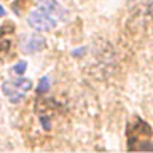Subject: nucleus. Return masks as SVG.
<instances>
[{
    "label": "nucleus",
    "mask_w": 153,
    "mask_h": 153,
    "mask_svg": "<svg viewBox=\"0 0 153 153\" xmlns=\"http://www.w3.org/2000/svg\"><path fill=\"white\" fill-rule=\"evenodd\" d=\"M65 18V10L56 0H40L37 7L30 11L27 21L35 30L48 32L53 30Z\"/></svg>",
    "instance_id": "f257e3e1"
},
{
    "label": "nucleus",
    "mask_w": 153,
    "mask_h": 153,
    "mask_svg": "<svg viewBox=\"0 0 153 153\" xmlns=\"http://www.w3.org/2000/svg\"><path fill=\"white\" fill-rule=\"evenodd\" d=\"M21 48H22V53H26V54H32V53L42 51L45 48V38L40 35L24 37L21 40Z\"/></svg>",
    "instance_id": "f03ea898"
},
{
    "label": "nucleus",
    "mask_w": 153,
    "mask_h": 153,
    "mask_svg": "<svg viewBox=\"0 0 153 153\" xmlns=\"http://www.w3.org/2000/svg\"><path fill=\"white\" fill-rule=\"evenodd\" d=\"M13 83L16 85V88L21 91V93H27L29 89H32V81L22 78V76H18V78H14Z\"/></svg>",
    "instance_id": "7ed1b4c3"
},
{
    "label": "nucleus",
    "mask_w": 153,
    "mask_h": 153,
    "mask_svg": "<svg viewBox=\"0 0 153 153\" xmlns=\"http://www.w3.org/2000/svg\"><path fill=\"white\" fill-rule=\"evenodd\" d=\"M2 93L5 96H8V97H11V96L19 93V89L16 88V85H14L13 81H3L2 83Z\"/></svg>",
    "instance_id": "20e7f679"
},
{
    "label": "nucleus",
    "mask_w": 153,
    "mask_h": 153,
    "mask_svg": "<svg viewBox=\"0 0 153 153\" xmlns=\"http://www.w3.org/2000/svg\"><path fill=\"white\" fill-rule=\"evenodd\" d=\"M48 89H50V78H48V76H42L40 83H38V86H37V93L43 94V93H46Z\"/></svg>",
    "instance_id": "39448f33"
},
{
    "label": "nucleus",
    "mask_w": 153,
    "mask_h": 153,
    "mask_svg": "<svg viewBox=\"0 0 153 153\" xmlns=\"http://www.w3.org/2000/svg\"><path fill=\"white\" fill-rule=\"evenodd\" d=\"M26 70H27V62L26 61H19L18 64L13 65V72H14V74H18V75H24V74H26Z\"/></svg>",
    "instance_id": "423d86ee"
},
{
    "label": "nucleus",
    "mask_w": 153,
    "mask_h": 153,
    "mask_svg": "<svg viewBox=\"0 0 153 153\" xmlns=\"http://www.w3.org/2000/svg\"><path fill=\"white\" fill-rule=\"evenodd\" d=\"M38 120H40V123H42V126L46 129H51V121H50V118L46 117V115H40V117H38Z\"/></svg>",
    "instance_id": "0eeeda50"
},
{
    "label": "nucleus",
    "mask_w": 153,
    "mask_h": 153,
    "mask_svg": "<svg viewBox=\"0 0 153 153\" xmlns=\"http://www.w3.org/2000/svg\"><path fill=\"white\" fill-rule=\"evenodd\" d=\"M24 99V93H18V94H14L10 97V100H11V104H18V102H21V100Z\"/></svg>",
    "instance_id": "6e6552de"
},
{
    "label": "nucleus",
    "mask_w": 153,
    "mask_h": 153,
    "mask_svg": "<svg viewBox=\"0 0 153 153\" xmlns=\"http://www.w3.org/2000/svg\"><path fill=\"white\" fill-rule=\"evenodd\" d=\"M85 53H86V48H78V50H74L72 54H74L75 57H80V56H83Z\"/></svg>",
    "instance_id": "1a4fd4ad"
},
{
    "label": "nucleus",
    "mask_w": 153,
    "mask_h": 153,
    "mask_svg": "<svg viewBox=\"0 0 153 153\" xmlns=\"http://www.w3.org/2000/svg\"><path fill=\"white\" fill-rule=\"evenodd\" d=\"M0 14H2V16L5 14V8H3V7H0Z\"/></svg>",
    "instance_id": "9d476101"
}]
</instances>
